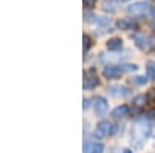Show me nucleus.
Instances as JSON below:
<instances>
[{
  "label": "nucleus",
  "instance_id": "1",
  "mask_svg": "<svg viewBox=\"0 0 155 153\" xmlns=\"http://www.w3.org/2000/svg\"><path fill=\"white\" fill-rule=\"evenodd\" d=\"M149 9V5L144 2H137L134 5H129L127 12L129 14H144V12Z\"/></svg>",
  "mask_w": 155,
  "mask_h": 153
},
{
  "label": "nucleus",
  "instance_id": "2",
  "mask_svg": "<svg viewBox=\"0 0 155 153\" xmlns=\"http://www.w3.org/2000/svg\"><path fill=\"white\" fill-rule=\"evenodd\" d=\"M107 111V102L104 97H96L95 99V113L98 114V116H102V114H106Z\"/></svg>",
  "mask_w": 155,
  "mask_h": 153
},
{
  "label": "nucleus",
  "instance_id": "3",
  "mask_svg": "<svg viewBox=\"0 0 155 153\" xmlns=\"http://www.w3.org/2000/svg\"><path fill=\"white\" fill-rule=\"evenodd\" d=\"M102 74H104V78H107V79H115V78H118V76L121 74V68L115 67V65H109V67L104 68Z\"/></svg>",
  "mask_w": 155,
  "mask_h": 153
},
{
  "label": "nucleus",
  "instance_id": "4",
  "mask_svg": "<svg viewBox=\"0 0 155 153\" xmlns=\"http://www.w3.org/2000/svg\"><path fill=\"white\" fill-rule=\"evenodd\" d=\"M107 91L115 97H124L127 94V88L123 87V85H110Z\"/></svg>",
  "mask_w": 155,
  "mask_h": 153
},
{
  "label": "nucleus",
  "instance_id": "5",
  "mask_svg": "<svg viewBox=\"0 0 155 153\" xmlns=\"http://www.w3.org/2000/svg\"><path fill=\"white\" fill-rule=\"evenodd\" d=\"M147 37L143 36V34H134V42L140 46V48H146L147 46Z\"/></svg>",
  "mask_w": 155,
  "mask_h": 153
},
{
  "label": "nucleus",
  "instance_id": "6",
  "mask_svg": "<svg viewBox=\"0 0 155 153\" xmlns=\"http://www.w3.org/2000/svg\"><path fill=\"white\" fill-rule=\"evenodd\" d=\"M127 113H129V108H127L126 105L116 107V108L112 111V114H113L115 118H124V116H127Z\"/></svg>",
  "mask_w": 155,
  "mask_h": 153
},
{
  "label": "nucleus",
  "instance_id": "7",
  "mask_svg": "<svg viewBox=\"0 0 155 153\" xmlns=\"http://www.w3.org/2000/svg\"><path fill=\"white\" fill-rule=\"evenodd\" d=\"M121 46H123V42H121V39H110V40L107 42V48H109L110 51L121 49Z\"/></svg>",
  "mask_w": 155,
  "mask_h": 153
},
{
  "label": "nucleus",
  "instance_id": "8",
  "mask_svg": "<svg viewBox=\"0 0 155 153\" xmlns=\"http://www.w3.org/2000/svg\"><path fill=\"white\" fill-rule=\"evenodd\" d=\"M98 130H99L102 135L110 133V130H112V125H110V122H107V121H101V122L98 124Z\"/></svg>",
  "mask_w": 155,
  "mask_h": 153
},
{
  "label": "nucleus",
  "instance_id": "9",
  "mask_svg": "<svg viewBox=\"0 0 155 153\" xmlns=\"http://www.w3.org/2000/svg\"><path fill=\"white\" fill-rule=\"evenodd\" d=\"M116 25H118L120 30H130V28H132V22H130V20H126V19L120 20Z\"/></svg>",
  "mask_w": 155,
  "mask_h": 153
},
{
  "label": "nucleus",
  "instance_id": "10",
  "mask_svg": "<svg viewBox=\"0 0 155 153\" xmlns=\"http://www.w3.org/2000/svg\"><path fill=\"white\" fill-rule=\"evenodd\" d=\"M98 85V81L93 79V78H90V79H85L84 81V88H87V90H90V88H95Z\"/></svg>",
  "mask_w": 155,
  "mask_h": 153
},
{
  "label": "nucleus",
  "instance_id": "11",
  "mask_svg": "<svg viewBox=\"0 0 155 153\" xmlns=\"http://www.w3.org/2000/svg\"><path fill=\"white\" fill-rule=\"evenodd\" d=\"M132 82L135 85H144L147 82V78H146V76H135V78L132 79Z\"/></svg>",
  "mask_w": 155,
  "mask_h": 153
},
{
  "label": "nucleus",
  "instance_id": "12",
  "mask_svg": "<svg viewBox=\"0 0 155 153\" xmlns=\"http://www.w3.org/2000/svg\"><path fill=\"white\" fill-rule=\"evenodd\" d=\"M102 151H104L102 144H92V153H102Z\"/></svg>",
  "mask_w": 155,
  "mask_h": 153
},
{
  "label": "nucleus",
  "instance_id": "13",
  "mask_svg": "<svg viewBox=\"0 0 155 153\" xmlns=\"http://www.w3.org/2000/svg\"><path fill=\"white\" fill-rule=\"evenodd\" d=\"M146 68H147V76H150V78L155 76V63L153 62H149Z\"/></svg>",
  "mask_w": 155,
  "mask_h": 153
},
{
  "label": "nucleus",
  "instance_id": "14",
  "mask_svg": "<svg viewBox=\"0 0 155 153\" xmlns=\"http://www.w3.org/2000/svg\"><path fill=\"white\" fill-rule=\"evenodd\" d=\"M95 22H96L98 25H109V23H110V19H109V17H96Z\"/></svg>",
  "mask_w": 155,
  "mask_h": 153
},
{
  "label": "nucleus",
  "instance_id": "15",
  "mask_svg": "<svg viewBox=\"0 0 155 153\" xmlns=\"http://www.w3.org/2000/svg\"><path fill=\"white\" fill-rule=\"evenodd\" d=\"M134 102H135V104H138V105H143L144 102H146V96H137L134 99Z\"/></svg>",
  "mask_w": 155,
  "mask_h": 153
},
{
  "label": "nucleus",
  "instance_id": "16",
  "mask_svg": "<svg viewBox=\"0 0 155 153\" xmlns=\"http://www.w3.org/2000/svg\"><path fill=\"white\" fill-rule=\"evenodd\" d=\"M123 70L124 71H135L137 70V65H135V63H127V65L123 67Z\"/></svg>",
  "mask_w": 155,
  "mask_h": 153
},
{
  "label": "nucleus",
  "instance_id": "17",
  "mask_svg": "<svg viewBox=\"0 0 155 153\" xmlns=\"http://www.w3.org/2000/svg\"><path fill=\"white\" fill-rule=\"evenodd\" d=\"M104 9H107V11H115V6H113L112 2H107V3L104 5Z\"/></svg>",
  "mask_w": 155,
  "mask_h": 153
},
{
  "label": "nucleus",
  "instance_id": "18",
  "mask_svg": "<svg viewBox=\"0 0 155 153\" xmlns=\"http://www.w3.org/2000/svg\"><path fill=\"white\" fill-rule=\"evenodd\" d=\"M84 3H85L87 6H92V5L96 3V0H84Z\"/></svg>",
  "mask_w": 155,
  "mask_h": 153
},
{
  "label": "nucleus",
  "instance_id": "19",
  "mask_svg": "<svg viewBox=\"0 0 155 153\" xmlns=\"http://www.w3.org/2000/svg\"><path fill=\"white\" fill-rule=\"evenodd\" d=\"M82 105H84V108H88V105H90V102H88V99H84V102H82Z\"/></svg>",
  "mask_w": 155,
  "mask_h": 153
},
{
  "label": "nucleus",
  "instance_id": "20",
  "mask_svg": "<svg viewBox=\"0 0 155 153\" xmlns=\"http://www.w3.org/2000/svg\"><path fill=\"white\" fill-rule=\"evenodd\" d=\"M116 132H118V127H112V130H110V135H115Z\"/></svg>",
  "mask_w": 155,
  "mask_h": 153
},
{
  "label": "nucleus",
  "instance_id": "21",
  "mask_svg": "<svg viewBox=\"0 0 155 153\" xmlns=\"http://www.w3.org/2000/svg\"><path fill=\"white\" fill-rule=\"evenodd\" d=\"M149 116H152V118H153V119H155V110H152V111H150V113H149Z\"/></svg>",
  "mask_w": 155,
  "mask_h": 153
},
{
  "label": "nucleus",
  "instance_id": "22",
  "mask_svg": "<svg viewBox=\"0 0 155 153\" xmlns=\"http://www.w3.org/2000/svg\"><path fill=\"white\" fill-rule=\"evenodd\" d=\"M150 14H152V17H155V8H152V9H150Z\"/></svg>",
  "mask_w": 155,
  "mask_h": 153
},
{
  "label": "nucleus",
  "instance_id": "23",
  "mask_svg": "<svg viewBox=\"0 0 155 153\" xmlns=\"http://www.w3.org/2000/svg\"><path fill=\"white\" fill-rule=\"evenodd\" d=\"M120 2H129V0H120Z\"/></svg>",
  "mask_w": 155,
  "mask_h": 153
}]
</instances>
